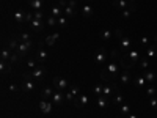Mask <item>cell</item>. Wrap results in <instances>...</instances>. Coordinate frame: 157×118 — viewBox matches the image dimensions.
<instances>
[{
	"instance_id": "1",
	"label": "cell",
	"mask_w": 157,
	"mask_h": 118,
	"mask_svg": "<svg viewBox=\"0 0 157 118\" xmlns=\"http://www.w3.org/2000/svg\"><path fill=\"white\" fill-rule=\"evenodd\" d=\"M123 69H124V66H123L120 57H118L116 60H110V63L107 65V68L102 69L101 77L104 79V81L110 82V81H113V79H116L120 73H123Z\"/></svg>"
},
{
	"instance_id": "2",
	"label": "cell",
	"mask_w": 157,
	"mask_h": 118,
	"mask_svg": "<svg viewBox=\"0 0 157 118\" xmlns=\"http://www.w3.org/2000/svg\"><path fill=\"white\" fill-rule=\"evenodd\" d=\"M116 36H118V39H120V47L123 49V52L124 54H129V52L132 50V47H134V39L126 36L121 29L116 30Z\"/></svg>"
},
{
	"instance_id": "3",
	"label": "cell",
	"mask_w": 157,
	"mask_h": 118,
	"mask_svg": "<svg viewBox=\"0 0 157 118\" xmlns=\"http://www.w3.org/2000/svg\"><path fill=\"white\" fill-rule=\"evenodd\" d=\"M107 60H112V50L105 49V47H101L98 49V52L94 54V61L102 65V63H105Z\"/></svg>"
},
{
	"instance_id": "4",
	"label": "cell",
	"mask_w": 157,
	"mask_h": 118,
	"mask_svg": "<svg viewBox=\"0 0 157 118\" xmlns=\"http://www.w3.org/2000/svg\"><path fill=\"white\" fill-rule=\"evenodd\" d=\"M33 47V41L30 39V41H21V44H19V47H17V50H16V54L19 55V58L22 57H25L30 52V49Z\"/></svg>"
},
{
	"instance_id": "5",
	"label": "cell",
	"mask_w": 157,
	"mask_h": 118,
	"mask_svg": "<svg viewBox=\"0 0 157 118\" xmlns=\"http://www.w3.org/2000/svg\"><path fill=\"white\" fill-rule=\"evenodd\" d=\"M126 60H129V66L132 68L135 63H138L140 61V58H141V54H140V50H135V49H132L129 52V54H124L123 55Z\"/></svg>"
},
{
	"instance_id": "6",
	"label": "cell",
	"mask_w": 157,
	"mask_h": 118,
	"mask_svg": "<svg viewBox=\"0 0 157 118\" xmlns=\"http://www.w3.org/2000/svg\"><path fill=\"white\" fill-rule=\"evenodd\" d=\"M30 74H32V79H33L35 82H41L44 74H46V68L44 66H36L35 69L30 71Z\"/></svg>"
},
{
	"instance_id": "7",
	"label": "cell",
	"mask_w": 157,
	"mask_h": 118,
	"mask_svg": "<svg viewBox=\"0 0 157 118\" xmlns=\"http://www.w3.org/2000/svg\"><path fill=\"white\" fill-rule=\"evenodd\" d=\"M52 107H54V102L49 101V99H41L39 101V110H41L44 115L52 112Z\"/></svg>"
},
{
	"instance_id": "8",
	"label": "cell",
	"mask_w": 157,
	"mask_h": 118,
	"mask_svg": "<svg viewBox=\"0 0 157 118\" xmlns=\"http://www.w3.org/2000/svg\"><path fill=\"white\" fill-rule=\"evenodd\" d=\"M78 91H80V90H78V87H77V85H72V87L69 88V91L66 93V96H64V99L69 101V102H74L78 96H80V95H78Z\"/></svg>"
},
{
	"instance_id": "9",
	"label": "cell",
	"mask_w": 157,
	"mask_h": 118,
	"mask_svg": "<svg viewBox=\"0 0 157 118\" xmlns=\"http://www.w3.org/2000/svg\"><path fill=\"white\" fill-rule=\"evenodd\" d=\"M54 87L58 88V90H64V88H68L69 87V82L66 81L64 77H54Z\"/></svg>"
},
{
	"instance_id": "10",
	"label": "cell",
	"mask_w": 157,
	"mask_h": 118,
	"mask_svg": "<svg viewBox=\"0 0 157 118\" xmlns=\"http://www.w3.org/2000/svg\"><path fill=\"white\" fill-rule=\"evenodd\" d=\"M35 81H32V79H27L25 82H22V85H21V90L24 91V93H32V91L35 90Z\"/></svg>"
},
{
	"instance_id": "11",
	"label": "cell",
	"mask_w": 157,
	"mask_h": 118,
	"mask_svg": "<svg viewBox=\"0 0 157 118\" xmlns=\"http://www.w3.org/2000/svg\"><path fill=\"white\" fill-rule=\"evenodd\" d=\"M35 58H36L38 63H41V65H43V63L47 60V50H44L43 47H39L38 52H36V55H35Z\"/></svg>"
},
{
	"instance_id": "12",
	"label": "cell",
	"mask_w": 157,
	"mask_h": 118,
	"mask_svg": "<svg viewBox=\"0 0 157 118\" xmlns=\"http://www.w3.org/2000/svg\"><path fill=\"white\" fill-rule=\"evenodd\" d=\"M44 25H46V22L39 21V19H35V18H33V21L30 22V27H32L35 32H41V30L44 29Z\"/></svg>"
},
{
	"instance_id": "13",
	"label": "cell",
	"mask_w": 157,
	"mask_h": 118,
	"mask_svg": "<svg viewBox=\"0 0 157 118\" xmlns=\"http://www.w3.org/2000/svg\"><path fill=\"white\" fill-rule=\"evenodd\" d=\"M29 5H30L35 11H43V8H44V0H29Z\"/></svg>"
},
{
	"instance_id": "14",
	"label": "cell",
	"mask_w": 157,
	"mask_h": 118,
	"mask_svg": "<svg viewBox=\"0 0 157 118\" xmlns=\"http://www.w3.org/2000/svg\"><path fill=\"white\" fill-rule=\"evenodd\" d=\"M110 102L113 104V106H121V104H124V98H123V95L121 93H115V96H112L110 98Z\"/></svg>"
},
{
	"instance_id": "15",
	"label": "cell",
	"mask_w": 157,
	"mask_h": 118,
	"mask_svg": "<svg viewBox=\"0 0 157 118\" xmlns=\"http://www.w3.org/2000/svg\"><path fill=\"white\" fill-rule=\"evenodd\" d=\"M134 85H137L138 88H141V87L148 85V82H146L145 76H143V74H140V76H135V77H134Z\"/></svg>"
},
{
	"instance_id": "16",
	"label": "cell",
	"mask_w": 157,
	"mask_h": 118,
	"mask_svg": "<svg viewBox=\"0 0 157 118\" xmlns=\"http://www.w3.org/2000/svg\"><path fill=\"white\" fill-rule=\"evenodd\" d=\"M109 104H110V99H107L105 96H99V98H98V107H99L101 110L107 109Z\"/></svg>"
},
{
	"instance_id": "17",
	"label": "cell",
	"mask_w": 157,
	"mask_h": 118,
	"mask_svg": "<svg viewBox=\"0 0 157 118\" xmlns=\"http://www.w3.org/2000/svg\"><path fill=\"white\" fill-rule=\"evenodd\" d=\"M74 104L77 107H85L86 104H88V96H85V95H80L75 101H74Z\"/></svg>"
},
{
	"instance_id": "18",
	"label": "cell",
	"mask_w": 157,
	"mask_h": 118,
	"mask_svg": "<svg viewBox=\"0 0 157 118\" xmlns=\"http://www.w3.org/2000/svg\"><path fill=\"white\" fill-rule=\"evenodd\" d=\"M143 76H145L148 85H152L155 82V73L154 71H145V73H143Z\"/></svg>"
},
{
	"instance_id": "19",
	"label": "cell",
	"mask_w": 157,
	"mask_h": 118,
	"mask_svg": "<svg viewBox=\"0 0 157 118\" xmlns=\"http://www.w3.org/2000/svg\"><path fill=\"white\" fill-rule=\"evenodd\" d=\"M63 98H64V96L60 93V91H55V93H54V96L50 98V101L54 102V106H60V104L63 102Z\"/></svg>"
},
{
	"instance_id": "20",
	"label": "cell",
	"mask_w": 157,
	"mask_h": 118,
	"mask_svg": "<svg viewBox=\"0 0 157 118\" xmlns=\"http://www.w3.org/2000/svg\"><path fill=\"white\" fill-rule=\"evenodd\" d=\"M155 55H157V44H152V46H149L148 50H146V58L151 60V58H154Z\"/></svg>"
},
{
	"instance_id": "21",
	"label": "cell",
	"mask_w": 157,
	"mask_h": 118,
	"mask_svg": "<svg viewBox=\"0 0 157 118\" xmlns=\"http://www.w3.org/2000/svg\"><path fill=\"white\" fill-rule=\"evenodd\" d=\"M58 36H60V33H52V35H47V38H46V44L52 47V46L55 44V41L58 39Z\"/></svg>"
},
{
	"instance_id": "22",
	"label": "cell",
	"mask_w": 157,
	"mask_h": 118,
	"mask_svg": "<svg viewBox=\"0 0 157 118\" xmlns=\"http://www.w3.org/2000/svg\"><path fill=\"white\" fill-rule=\"evenodd\" d=\"M121 82H123V85H129V82H130V71L129 69H123Z\"/></svg>"
},
{
	"instance_id": "23",
	"label": "cell",
	"mask_w": 157,
	"mask_h": 118,
	"mask_svg": "<svg viewBox=\"0 0 157 118\" xmlns=\"http://www.w3.org/2000/svg\"><path fill=\"white\" fill-rule=\"evenodd\" d=\"M63 14L66 16L68 19H71V18L75 14V10H74L72 6H69V5H68V6H64V8H63Z\"/></svg>"
},
{
	"instance_id": "24",
	"label": "cell",
	"mask_w": 157,
	"mask_h": 118,
	"mask_svg": "<svg viewBox=\"0 0 157 118\" xmlns=\"http://www.w3.org/2000/svg\"><path fill=\"white\" fill-rule=\"evenodd\" d=\"M115 5L120 8V10H127L129 5H130V2H129V0H115Z\"/></svg>"
},
{
	"instance_id": "25",
	"label": "cell",
	"mask_w": 157,
	"mask_h": 118,
	"mask_svg": "<svg viewBox=\"0 0 157 118\" xmlns=\"http://www.w3.org/2000/svg\"><path fill=\"white\" fill-rule=\"evenodd\" d=\"M13 16H14V21H16L17 24H21V22H25V16H27V14H25V13H22V11H16Z\"/></svg>"
},
{
	"instance_id": "26",
	"label": "cell",
	"mask_w": 157,
	"mask_h": 118,
	"mask_svg": "<svg viewBox=\"0 0 157 118\" xmlns=\"http://www.w3.org/2000/svg\"><path fill=\"white\" fill-rule=\"evenodd\" d=\"M50 14L54 16V18H57V19H58V18L63 14V8H61V6H54V8L50 10Z\"/></svg>"
},
{
	"instance_id": "27",
	"label": "cell",
	"mask_w": 157,
	"mask_h": 118,
	"mask_svg": "<svg viewBox=\"0 0 157 118\" xmlns=\"http://www.w3.org/2000/svg\"><path fill=\"white\" fill-rule=\"evenodd\" d=\"M82 14H83L85 18H91V16H93V8H91L90 5H85V6L82 8Z\"/></svg>"
},
{
	"instance_id": "28",
	"label": "cell",
	"mask_w": 157,
	"mask_h": 118,
	"mask_svg": "<svg viewBox=\"0 0 157 118\" xmlns=\"http://www.w3.org/2000/svg\"><path fill=\"white\" fill-rule=\"evenodd\" d=\"M54 93H55V91L52 90V88H44V90H43V98H44V99H49V101H50V98L54 96Z\"/></svg>"
},
{
	"instance_id": "29",
	"label": "cell",
	"mask_w": 157,
	"mask_h": 118,
	"mask_svg": "<svg viewBox=\"0 0 157 118\" xmlns=\"http://www.w3.org/2000/svg\"><path fill=\"white\" fill-rule=\"evenodd\" d=\"M19 41H17V39L16 38H13V39H10V43H8V47L11 49V50H17V47H19Z\"/></svg>"
},
{
	"instance_id": "30",
	"label": "cell",
	"mask_w": 157,
	"mask_h": 118,
	"mask_svg": "<svg viewBox=\"0 0 157 118\" xmlns=\"http://www.w3.org/2000/svg\"><path fill=\"white\" fill-rule=\"evenodd\" d=\"M110 38H112V32L110 30H104L101 33V39H104V41H110Z\"/></svg>"
},
{
	"instance_id": "31",
	"label": "cell",
	"mask_w": 157,
	"mask_h": 118,
	"mask_svg": "<svg viewBox=\"0 0 157 118\" xmlns=\"http://www.w3.org/2000/svg\"><path fill=\"white\" fill-rule=\"evenodd\" d=\"M138 63H140V66H141V68H143V69H146V68H148V66H149V60H148V58H146V57H141V58H140V61H138Z\"/></svg>"
},
{
	"instance_id": "32",
	"label": "cell",
	"mask_w": 157,
	"mask_h": 118,
	"mask_svg": "<svg viewBox=\"0 0 157 118\" xmlns=\"http://www.w3.org/2000/svg\"><path fill=\"white\" fill-rule=\"evenodd\" d=\"M146 95H148V98H154L155 95H157V90L154 88V87H148V90H146Z\"/></svg>"
},
{
	"instance_id": "33",
	"label": "cell",
	"mask_w": 157,
	"mask_h": 118,
	"mask_svg": "<svg viewBox=\"0 0 157 118\" xmlns=\"http://www.w3.org/2000/svg\"><path fill=\"white\" fill-rule=\"evenodd\" d=\"M120 112H121L123 115H127V113L130 112V106H129V104H121V107H120Z\"/></svg>"
},
{
	"instance_id": "34",
	"label": "cell",
	"mask_w": 157,
	"mask_h": 118,
	"mask_svg": "<svg viewBox=\"0 0 157 118\" xmlns=\"http://www.w3.org/2000/svg\"><path fill=\"white\" fill-rule=\"evenodd\" d=\"M58 24V21H57V18H54V16H49L47 18V25H50V27H54V25H57Z\"/></svg>"
},
{
	"instance_id": "35",
	"label": "cell",
	"mask_w": 157,
	"mask_h": 118,
	"mask_svg": "<svg viewBox=\"0 0 157 118\" xmlns=\"http://www.w3.org/2000/svg\"><path fill=\"white\" fill-rule=\"evenodd\" d=\"M57 21H58V25H61V27H66V24H68V18H66V16H60Z\"/></svg>"
},
{
	"instance_id": "36",
	"label": "cell",
	"mask_w": 157,
	"mask_h": 118,
	"mask_svg": "<svg viewBox=\"0 0 157 118\" xmlns=\"http://www.w3.org/2000/svg\"><path fill=\"white\" fill-rule=\"evenodd\" d=\"M149 102H151V107H152L154 110H157V96L149 98Z\"/></svg>"
},
{
	"instance_id": "37",
	"label": "cell",
	"mask_w": 157,
	"mask_h": 118,
	"mask_svg": "<svg viewBox=\"0 0 157 118\" xmlns=\"http://www.w3.org/2000/svg\"><path fill=\"white\" fill-rule=\"evenodd\" d=\"M140 43H141V47H146L149 44V38L148 36H141V41Z\"/></svg>"
},
{
	"instance_id": "38",
	"label": "cell",
	"mask_w": 157,
	"mask_h": 118,
	"mask_svg": "<svg viewBox=\"0 0 157 118\" xmlns=\"http://www.w3.org/2000/svg\"><path fill=\"white\" fill-rule=\"evenodd\" d=\"M35 19H39V21H43V16H44V13L43 11H35Z\"/></svg>"
},
{
	"instance_id": "39",
	"label": "cell",
	"mask_w": 157,
	"mask_h": 118,
	"mask_svg": "<svg viewBox=\"0 0 157 118\" xmlns=\"http://www.w3.org/2000/svg\"><path fill=\"white\" fill-rule=\"evenodd\" d=\"M21 41H30V35H29V33H22Z\"/></svg>"
},
{
	"instance_id": "40",
	"label": "cell",
	"mask_w": 157,
	"mask_h": 118,
	"mask_svg": "<svg viewBox=\"0 0 157 118\" xmlns=\"http://www.w3.org/2000/svg\"><path fill=\"white\" fill-rule=\"evenodd\" d=\"M68 3H69V6H72L74 10L77 8V0H69V2H68Z\"/></svg>"
},
{
	"instance_id": "41",
	"label": "cell",
	"mask_w": 157,
	"mask_h": 118,
	"mask_svg": "<svg viewBox=\"0 0 157 118\" xmlns=\"http://www.w3.org/2000/svg\"><path fill=\"white\" fill-rule=\"evenodd\" d=\"M10 90H11V91H16V90H17V87H16V85H11V87H10Z\"/></svg>"
},
{
	"instance_id": "42",
	"label": "cell",
	"mask_w": 157,
	"mask_h": 118,
	"mask_svg": "<svg viewBox=\"0 0 157 118\" xmlns=\"http://www.w3.org/2000/svg\"><path fill=\"white\" fill-rule=\"evenodd\" d=\"M129 118H137L135 115H129Z\"/></svg>"
},
{
	"instance_id": "43",
	"label": "cell",
	"mask_w": 157,
	"mask_h": 118,
	"mask_svg": "<svg viewBox=\"0 0 157 118\" xmlns=\"http://www.w3.org/2000/svg\"><path fill=\"white\" fill-rule=\"evenodd\" d=\"M154 39H155V43H157V35H155V38H154Z\"/></svg>"
},
{
	"instance_id": "44",
	"label": "cell",
	"mask_w": 157,
	"mask_h": 118,
	"mask_svg": "<svg viewBox=\"0 0 157 118\" xmlns=\"http://www.w3.org/2000/svg\"><path fill=\"white\" fill-rule=\"evenodd\" d=\"M129 2H132V3H134V2H135V0H129Z\"/></svg>"
},
{
	"instance_id": "45",
	"label": "cell",
	"mask_w": 157,
	"mask_h": 118,
	"mask_svg": "<svg viewBox=\"0 0 157 118\" xmlns=\"http://www.w3.org/2000/svg\"><path fill=\"white\" fill-rule=\"evenodd\" d=\"M85 2H91V0H85Z\"/></svg>"
}]
</instances>
